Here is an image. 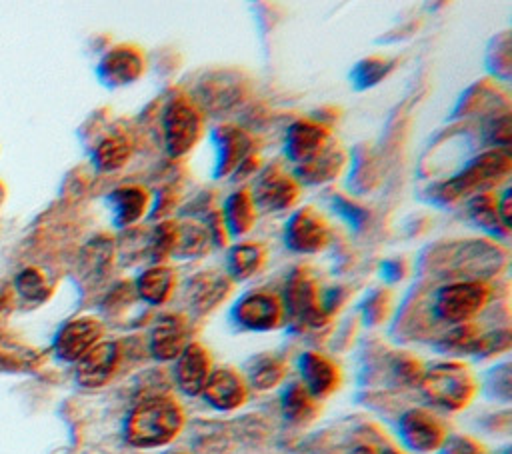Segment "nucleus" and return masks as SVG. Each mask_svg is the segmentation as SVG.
<instances>
[{
    "label": "nucleus",
    "instance_id": "obj_1",
    "mask_svg": "<svg viewBox=\"0 0 512 454\" xmlns=\"http://www.w3.org/2000/svg\"><path fill=\"white\" fill-rule=\"evenodd\" d=\"M186 414L170 394L142 396L124 420V440L134 448H162L184 428Z\"/></svg>",
    "mask_w": 512,
    "mask_h": 454
},
{
    "label": "nucleus",
    "instance_id": "obj_2",
    "mask_svg": "<svg viewBox=\"0 0 512 454\" xmlns=\"http://www.w3.org/2000/svg\"><path fill=\"white\" fill-rule=\"evenodd\" d=\"M512 158L506 148H494L472 158L456 176L438 184L434 196L440 202L454 204L462 198H474L484 192H494L496 186L508 180Z\"/></svg>",
    "mask_w": 512,
    "mask_h": 454
},
{
    "label": "nucleus",
    "instance_id": "obj_3",
    "mask_svg": "<svg viewBox=\"0 0 512 454\" xmlns=\"http://www.w3.org/2000/svg\"><path fill=\"white\" fill-rule=\"evenodd\" d=\"M418 386L432 406L448 412L466 408L478 392L472 370L460 360H444L424 368Z\"/></svg>",
    "mask_w": 512,
    "mask_h": 454
},
{
    "label": "nucleus",
    "instance_id": "obj_4",
    "mask_svg": "<svg viewBox=\"0 0 512 454\" xmlns=\"http://www.w3.org/2000/svg\"><path fill=\"white\" fill-rule=\"evenodd\" d=\"M204 134V116L194 100L178 94L168 100L162 112L164 146L172 158L186 156Z\"/></svg>",
    "mask_w": 512,
    "mask_h": 454
},
{
    "label": "nucleus",
    "instance_id": "obj_5",
    "mask_svg": "<svg viewBox=\"0 0 512 454\" xmlns=\"http://www.w3.org/2000/svg\"><path fill=\"white\" fill-rule=\"evenodd\" d=\"M490 284L480 278L444 284L434 296V312L448 324L472 322L490 302Z\"/></svg>",
    "mask_w": 512,
    "mask_h": 454
},
{
    "label": "nucleus",
    "instance_id": "obj_6",
    "mask_svg": "<svg viewBox=\"0 0 512 454\" xmlns=\"http://www.w3.org/2000/svg\"><path fill=\"white\" fill-rule=\"evenodd\" d=\"M280 298L284 304V314L294 326L320 328L330 318L324 310V300L316 278L304 268H296L290 274Z\"/></svg>",
    "mask_w": 512,
    "mask_h": 454
},
{
    "label": "nucleus",
    "instance_id": "obj_7",
    "mask_svg": "<svg viewBox=\"0 0 512 454\" xmlns=\"http://www.w3.org/2000/svg\"><path fill=\"white\" fill-rule=\"evenodd\" d=\"M232 318L240 328L252 332H268L282 326L286 314L282 298L276 292L252 290L234 304Z\"/></svg>",
    "mask_w": 512,
    "mask_h": 454
},
{
    "label": "nucleus",
    "instance_id": "obj_8",
    "mask_svg": "<svg viewBox=\"0 0 512 454\" xmlns=\"http://www.w3.org/2000/svg\"><path fill=\"white\" fill-rule=\"evenodd\" d=\"M398 434L404 446L418 454L438 452L448 438L446 424L428 408H410L398 420Z\"/></svg>",
    "mask_w": 512,
    "mask_h": 454
},
{
    "label": "nucleus",
    "instance_id": "obj_9",
    "mask_svg": "<svg viewBox=\"0 0 512 454\" xmlns=\"http://www.w3.org/2000/svg\"><path fill=\"white\" fill-rule=\"evenodd\" d=\"M300 182L284 166L272 164L264 168L254 184L252 198L256 208L260 206L266 212H282L292 208L300 200Z\"/></svg>",
    "mask_w": 512,
    "mask_h": 454
},
{
    "label": "nucleus",
    "instance_id": "obj_10",
    "mask_svg": "<svg viewBox=\"0 0 512 454\" xmlns=\"http://www.w3.org/2000/svg\"><path fill=\"white\" fill-rule=\"evenodd\" d=\"M284 242L298 254L320 252L330 242V224L314 206L298 208L286 224Z\"/></svg>",
    "mask_w": 512,
    "mask_h": 454
},
{
    "label": "nucleus",
    "instance_id": "obj_11",
    "mask_svg": "<svg viewBox=\"0 0 512 454\" xmlns=\"http://www.w3.org/2000/svg\"><path fill=\"white\" fill-rule=\"evenodd\" d=\"M334 142L336 138L326 124L316 120H296L286 132L284 150L294 168H300L328 150Z\"/></svg>",
    "mask_w": 512,
    "mask_h": 454
},
{
    "label": "nucleus",
    "instance_id": "obj_12",
    "mask_svg": "<svg viewBox=\"0 0 512 454\" xmlns=\"http://www.w3.org/2000/svg\"><path fill=\"white\" fill-rule=\"evenodd\" d=\"M190 342V322L180 312L162 314L148 336V350L154 360L170 362L180 356V352Z\"/></svg>",
    "mask_w": 512,
    "mask_h": 454
},
{
    "label": "nucleus",
    "instance_id": "obj_13",
    "mask_svg": "<svg viewBox=\"0 0 512 454\" xmlns=\"http://www.w3.org/2000/svg\"><path fill=\"white\" fill-rule=\"evenodd\" d=\"M122 362V348L114 340H100L76 362V380L84 388L108 384Z\"/></svg>",
    "mask_w": 512,
    "mask_h": 454
},
{
    "label": "nucleus",
    "instance_id": "obj_14",
    "mask_svg": "<svg viewBox=\"0 0 512 454\" xmlns=\"http://www.w3.org/2000/svg\"><path fill=\"white\" fill-rule=\"evenodd\" d=\"M250 388L242 372L232 366H218L208 376L202 396L208 406L220 412H230L242 408L248 400Z\"/></svg>",
    "mask_w": 512,
    "mask_h": 454
},
{
    "label": "nucleus",
    "instance_id": "obj_15",
    "mask_svg": "<svg viewBox=\"0 0 512 454\" xmlns=\"http://www.w3.org/2000/svg\"><path fill=\"white\" fill-rule=\"evenodd\" d=\"M146 70V54L136 44H118L108 50L98 66L100 80L110 88L136 82Z\"/></svg>",
    "mask_w": 512,
    "mask_h": 454
},
{
    "label": "nucleus",
    "instance_id": "obj_16",
    "mask_svg": "<svg viewBox=\"0 0 512 454\" xmlns=\"http://www.w3.org/2000/svg\"><path fill=\"white\" fill-rule=\"evenodd\" d=\"M212 370L214 366L210 350L202 342L190 340L176 358L174 366V380L178 390L186 396H200Z\"/></svg>",
    "mask_w": 512,
    "mask_h": 454
},
{
    "label": "nucleus",
    "instance_id": "obj_17",
    "mask_svg": "<svg viewBox=\"0 0 512 454\" xmlns=\"http://www.w3.org/2000/svg\"><path fill=\"white\" fill-rule=\"evenodd\" d=\"M104 334V326L94 316L74 318L62 326L56 336L54 350L64 362H78L90 348H94Z\"/></svg>",
    "mask_w": 512,
    "mask_h": 454
},
{
    "label": "nucleus",
    "instance_id": "obj_18",
    "mask_svg": "<svg viewBox=\"0 0 512 454\" xmlns=\"http://www.w3.org/2000/svg\"><path fill=\"white\" fill-rule=\"evenodd\" d=\"M234 290V280L224 270H202L186 284L190 308L198 314H208L218 308Z\"/></svg>",
    "mask_w": 512,
    "mask_h": 454
},
{
    "label": "nucleus",
    "instance_id": "obj_19",
    "mask_svg": "<svg viewBox=\"0 0 512 454\" xmlns=\"http://www.w3.org/2000/svg\"><path fill=\"white\" fill-rule=\"evenodd\" d=\"M214 144H216V176H232L238 166L254 154V140L236 124H220L214 130Z\"/></svg>",
    "mask_w": 512,
    "mask_h": 454
},
{
    "label": "nucleus",
    "instance_id": "obj_20",
    "mask_svg": "<svg viewBox=\"0 0 512 454\" xmlns=\"http://www.w3.org/2000/svg\"><path fill=\"white\" fill-rule=\"evenodd\" d=\"M298 368L302 376L300 382L316 400L330 396L340 386L338 364L322 352L306 350L298 360Z\"/></svg>",
    "mask_w": 512,
    "mask_h": 454
},
{
    "label": "nucleus",
    "instance_id": "obj_21",
    "mask_svg": "<svg viewBox=\"0 0 512 454\" xmlns=\"http://www.w3.org/2000/svg\"><path fill=\"white\" fill-rule=\"evenodd\" d=\"M176 270L168 264H154L138 274L134 282L136 296L150 304V306H162L166 304L174 290H176Z\"/></svg>",
    "mask_w": 512,
    "mask_h": 454
},
{
    "label": "nucleus",
    "instance_id": "obj_22",
    "mask_svg": "<svg viewBox=\"0 0 512 454\" xmlns=\"http://www.w3.org/2000/svg\"><path fill=\"white\" fill-rule=\"evenodd\" d=\"M110 204L114 210L116 226L128 228L146 216L152 198L148 188L140 184H124L110 194Z\"/></svg>",
    "mask_w": 512,
    "mask_h": 454
},
{
    "label": "nucleus",
    "instance_id": "obj_23",
    "mask_svg": "<svg viewBox=\"0 0 512 454\" xmlns=\"http://www.w3.org/2000/svg\"><path fill=\"white\" fill-rule=\"evenodd\" d=\"M346 166V154L334 142L328 150H324L320 156L310 160L308 164L294 168V176L300 184H324L340 176V172Z\"/></svg>",
    "mask_w": 512,
    "mask_h": 454
},
{
    "label": "nucleus",
    "instance_id": "obj_24",
    "mask_svg": "<svg viewBox=\"0 0 512 454\" xmlns=\"http://www.w3.org/2000/svg\"><path fill=\"white\" fill-rule=\"evenodd\" d=\"M266 258H268L266 246L260 244V242L246 240V242L234 244V246L228 250V258H226V266H228V268H226V274H228L234 282L252 278L254 274H258V272L264 268Z\"/></svg>",
    "mask_w": 512,
    "mask_h": 454
},
{
    "label": "nucleus",
    "instance_id": "obj_25",
    "mask_svg": "<svg viewBox=\"0 0 512 454\" xmlns=\"http://www.w3.org/2000/svg\"><path fill=\"white\" fill-rule=\"evenodd\" d=\"M222 216L230 236L248 234L254 228L256 216H258V208L254 204L252 192L248 188L234 190L224 202Z\"/></svg>",
    "mask_w": 512,
    "mask_h": 454
},
{
    "label": "nucleus",
    "instance_id": "obj_26",
    "mask_svg": "<svg viewBox=\"0 0 512 454\" xmlns=\"http://www.w3.org/2000/svg\"><path fill=\"white\" fill-rule=\"evenodd\" d=\"M288 372V364L278 354H258L246 366V384L258 392H268L276 388Z\"/></svg>",
    "mask_w": 512,
    "mask_h": 454
},
{
    "label": "nucleus",
    "instance_id": "obj_27",
    "mask_svg": "<svg viewBox=\"0 0 512 454\" xmlns=\"http://www.w3.org/2000/svg\"><path fill=\"white\" fill-rule=\"evenodd\" d=\"M280 410L284 418L292 424H308L318 416V400L306 390V386L296 380L290 382L280 396Z\"/></svg>",
    "mask_w": 512,
    "mask_h": 454
},
{
    "label": "nucleus",
    "instance_id": "obj_28",
    "mask_svg": "<svg viewBox=\"0 0 512 454\" xmlns=\"http://www.w3.org/2000/svg\"><path fill=\"white\" fill-rule=\"evenodd\" d=\"M212 246V240L208 236V230L204 222L196 220H186L178 222V236H176V248L174 254L176 258H200L208 248Z\"/></svg>",
    "mask_w": 512,
    "mask_h": 454
},
{
    "label": "nucleus",
    "instance_id": "obj_29",
    "mask_svg": "<svg viewBox=\"0 0 512 454\" xmlns=\"http://www.w3.org/2000/svg\"><path fill=\"white\" fill-rule=\"evenodd\" d=\"M132 156V142L126 134L106 136L94 150V164L102 172L120 170Z\"/></svg>",
    "mask_w": 512,
    "mask_h": 454
},
{
    "label": "nucleus",
    "instance_id": "obj_30",
    "mask_svg": "<svg viewBox=\"0 0 512 454\" xmlns=\"http://www.w3.org/2000/svg\"><path fill=\"white\" fill-rule=\"evenodd\" d=\"M468 214L480 228H484L492 234H504V236L508 234V230L504 228V224L500 222V216H498V194L496 192H484V194L470 198Z\"/></svg>",
    "mask_w": 512,
    "mask_h": 454
},
{
    "label": "nucleus",
    "instance_id": "obj_31",
    "mask_svg": "<svg viewBox=\"0 0 512 454\" xmlns=\"http://www.w3.org/2000/svg\"><path fill=\"white\" fill-rule=\"evenodd\" d=\"M176 236H178V222L176 220H162L160 224H156V228L152 230L150 240H148L150 258L156 264H164V260L174 254Z\"/></svg>",
    "mask_w": 512,
    "mask_h": 454
},
{
    "label": "nucleus",
    "instance_id": "obj_32",
    "mask_svg": "<svg viewBox=\"0 0 512 454\" xmlns=\"http://www.w3.org/2000/svg\"><path fill=\"white\" fill-rule=\"evenodd\" d=\"M482 330L474 322L466 324H456L444 338H442V348L446 352H456V354H472L474 346L480 338Z\"/></svg>",
    "mask_w": 512,
    "mask_h": 454
},
{
    "label": "nucleus",
    "instance_id": "obj_33",
    "mask_svg": "<svg viewBox=\"0 0 512 454\" xmlns=\"http://www.w3.org/2000/svg\"><path fill=\"white\" fill-rule=\"evenodd\" d=\"M392 70V62L384 60V58H364L362 62H358V66L352 72V80L358 88H366V86H374L378 84L388 72Z\"/></svg>",
    "mask_w": 512,
    "mask_h": 454
},
{
    "label": "nucleus",
    "instance_id": "obj_34",
    "mask_svg": "<svg viewBox=\"0 0 512 454\" xmlns=\"http://www.w3.org/2000/svg\"><path fill=\"white\" fill-rule=\"evenodd\" d=\"M114 256V244L108 238H96L84 248V270L88 274H102L104 268L110 264V258Z\"/></svg>",
    "mask_w": 512,
    "mask_h": 454
},
{
    "label": "nucleus",
    "instance_id": "obj_35",
    "mask_svg": "<svg viewBox=\"0 0 512 454\" xmlns=\"http://www.w3.org/2000/svg\"><path fill=\"white\" fill-rule=\"evenodd\" d=\"M18 292L28 300H44L48 296V284L36 268H26L16 278Z\"/></svg>",
    "mask_w": 512,
    "mask_h": 454
},
{
    "label": "nucleus",
    "instance_id": "obj_36",
    "mask_svg": "<svg viewBox=\"0 0 512 454\" xmlns=\"http://www.w3.org/2000/svg\"><path fill=\"white\" fill-rule=\"evenodd\" d=\"M508 346H510V332L508 328H500L492 332H482L472 354L486 358V356H494L508 350Z\"/></svg>",
    "mask_w": 512,
    "mask_h": 454
},
{
    "label": "nucleus",
    "instance_id": "obj_37",
    "mask_svg": "<svg viewBox=\"0 0 512 454\" xmlns=\"http://www.w3.org/2000/svg\"><path fill=\"white\" fill-rule=\"evenodd\" d=\"M438 454H484V446L466 434H454L444 440Z\"/></svg>",
    "mask_w": 512,
    "mask_h": 454
},
{
    "label": "nucleus",
    "instance_id": "obj_38",
    "mask_svg": "<svg viewBox=\"0 0 512 454\" xmlns=\"http://www.w3.org/2000/svg\"><path fill=\"white\" fill-rule=\"evenodd\" d=\"M204 226L208 230V236L212 240L214 246H220V248H226L228 242H230V232L226 228V222H224V216H222V210H212L208 212L206 220H204Z\"/></svg>",
    "mask_w": 512,
    "mask_h": 454
},
{
    "label": "nucleus",
    "instance_id": "obj_39",
    "mask_svg": "<svg viewBox=\"0 0 512 454\" xmlns=\"http://www.w3.org/2000/svg\"><path fill=\"white\" fill-rule=\"evenodd\" d=\"M394 372H396L400 382H404V384H418L420 378H422L424 368H422V364L416 358H412L408 354H402L394 362Z\"/></svg>",
    "mask_w": 512,
    "mask_h": 454
},
{
    "label": "nucleus",
    "instance_id": "obj_40",
    "mask_svg": "<svg viewBox=\"0 0 512 454\" xmlns=\"http://www.w3.org/2000/svg\"><path fill=\"white\" fill-rule=\"evenodd\" d=\"M490 138L500 146H506L510 142V116L508 114H504L492 122Z\"/></svg>",
    "mask_w": 512,
    "mask_h": 454
},
{
    "label": "nucleus",
    "instance_id": "obj_41",
    "mask_svg": "<svg viewBox=\"0 0 512 454\" xmlns=\"http://www.w3.org/2000/svg\"><path fill=\"white\" fill-rule=\"evenodd\" d=\"M510 206H512V196H510V188H506L502 192V196H498V216L500 222L504 224V228L510 232L512 226V218H510Z\"/></svg>",
    "mask_w": 512,
    "mask_h": 454
},
{
    "label": "nucleus",
    "instance_id": "obj_42",
    "mask_svg": "<svg viewBox=\"0 0 512 454\" xmlns=\"http://www.w3.org/2000/svg\"><path fill=\"white\" fill-rule=\"evenodd\" d=\"M352 454H378V450L374 446H370V444H360V446H356L352 450Z\"/></svg>",
    "mask_w": 512,
    "mask_h": 454
},
{
    "label": "nucleus",
    "instance_id": "obj_43",
    "mask_svg": "<svg viewBox=\"0 0 512 454\" xmlns=\"http://www.w3.org/2000/svg\"><path fill=\"white\" fill-rule=\"evenodd\" d=\"M378 454H406V452H400L398 448H392V446H388V448H384V450H380Z\"/></svg>",
    "mask_w": 512,
    "mask_h": 454
},
{
    "label": "nucleus",
    "instance_id": "obj_44",
    "mask_svg": "<svg viewBox=\"0 0 512 454\" xmlns=\"http://www.w3.org/2000/svg\"><path fill=\"white\" fill-rule=\"evenodd\" d=\"M172 454H186V452H172Z\"/></svg>",
    "mask_w": 512,
    "mask_h": 454
}]
</instances>
